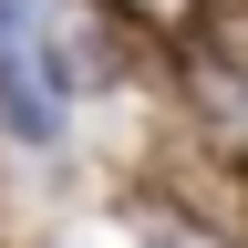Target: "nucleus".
<instances>
[{"instance_id":"f257e3e1","label":"nucleus","mask_w":248,"mask_h":248,"mask_svg":"<svg viewBox=\"0 0 248 248\" xmlns=\"http://www.w3.org/2000/svg\"><path fill=\"white\" fill-rule=\"evenodd\" d=\"M0 124H11V145H31V155L73 145V62H62V42L42 31V11L21 31H0Z\"/></svg>"},{"instance_id":"f03ea898","label":"nucleus","mask_w":248,"mask_h":248,"mask_svg":"<svg viewBox=\"0 0 248 248\" xmlns=\"http://www.w3.org/2000/svg\"><path fill=\"white\" fill-rule=\"evenodd\" d=\"M21 21H31V0H0V31H21Z\"/></svg>"},{"instance_id":"7ed1b4c3","label":"nucleus","mask_w":248,"mask_h":248,"mask_svg":"<svg viewBox=\"0 0 248 248\" xmlns=\"http://www.w3.org/2000/svg\"><path fill=\"white\" fill-rule=\"evenodd\" d=\"M135 11H155V21H166V11H186V0H135Z\"/></svg>"},{"instance_id":"20e7f679","label":"nucleus","mask_w":248,"mask_h":248,"mask_svg":"<svg viewBox=\"0 0 248 248\" xmlns=\"http://www.w3.org/2000/svg\"><path fill=\"white\" fill-rule=\"evenodd\" d=\"M155 248H176V238H155Z\"/></svg>"}]
</instances>
